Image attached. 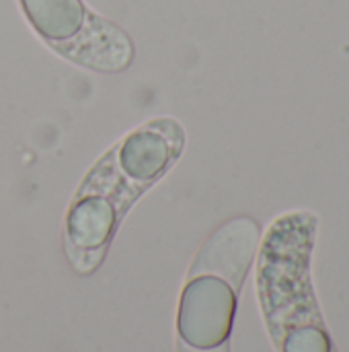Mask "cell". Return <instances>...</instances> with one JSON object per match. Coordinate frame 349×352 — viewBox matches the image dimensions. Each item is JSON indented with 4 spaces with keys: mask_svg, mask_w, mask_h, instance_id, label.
<instances>
[{
    "mask_svg": "<svg viewBox=\"0 0 349 352\" xmlns=\"http://www.w3.org/2000/svg\"><path fill=\"white\" fill-rule=\"evenodd\" d=\"M237 309V291L218 276H191L179 303L177 328L181 342L214 349L226 342Z\"/></svg>",
    "mask_w": 349,
    "mask_h": 352,
    "instance_id": "1",
    "label": "cell"
},
{
    "mask_svg": "<svg viewBox=\"0 0 349 352\" xmlns=\"http://www.w3.org/2000/svg\"><path fill=\"white\" fill-rule=\"evenodd\" d=\"M259 243V227L251 219H234L218 229L200 252L191 276H218L234 291L241 289Z\"/></svg>",
    "mask_w": 349,
    "mask_h": 352,
    "instance_id": "2",
    "label": "cell"
},
{
    "mask_svg": "<svg viewBox=\"0 0 349 352\" xmlns=\"http://www.w3.org/2000/svg\"><path fill=\"white\" fill-rule=\"evenodd\" d=\"M115 225V206L101 196H86L78 200L66 219L68 239L80 252L101 250Z\"/></svg>",
    "mask_w": 349,
    "mask_h": 352,
    "instance_id": "3",
    "label": "cell"
},
{
    "mask_svg": "<svg viewBox=\"0 0 349 352\" xmlns=\"http://www.w3.org/2000/svg\"><path fill=\"white\" fill-rule=\"evenodd\" d=\"M173 146L163 134L146 128L130 134L119 148V167L136 182H150L158 177L171 163Z\"/></svg>",
    "mask_w": 349,
    "mask_h": 352,
    "instance_id": "4",
    "label": "cell"
},
{
    "mask_svg": "<svg viewBox=\"0 0 349 352\" xmlns=\"http://www.w3.org/2000/svg\"><path fill=\"white\" fill-rule=\"evenodd\" d=\"M21 4L35 31L53 43L76 37L86 23L80 0H21Z\"/></svg>",
    "mask_w": 349,
    "mask_h": 352,
    "instance_id": "5",
    "label": "cell"
},
{
    "mask_svg": "<svg viewBox=\"0 0 349 352\" xmlns=\"http://www.w3.org/2000/svg\"><path fill=\"white\" fill-rule=\"evenodd\" d=\"M331 344L319 328H298L286 336L284 352H329Z\"/></svg>",
    "mask_w": 349,
    "mask_h": 352,
    "instance_id": "6",
    "label": "cell"
},
{
    "mask_svg": "<svg viewBox=\"0 0 349 352\" xmlns=\"http://www.w3.org/2000/svg\"><path fill=\"white\" fill-rule=\"evenodd\" d=\"M179 352H228L226 344H220V346H214V349H193L185 342L179 344Z\"/></svg>",
    "mask_w": 349,
    "mask_h": 352,
    "instance_id": "7",
    "label": "cell"
}]
</instances>
